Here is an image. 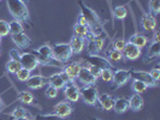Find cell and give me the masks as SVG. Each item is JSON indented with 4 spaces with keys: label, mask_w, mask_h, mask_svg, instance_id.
I'll return each instance as SVG.
<instances>
[{
    "label": "cell",
    "mask_w": 160,
    "mask_h": 120,
    "mask_svg": "<svg viewBox=\"0 0 160 120\" xmlns=\"http://www.w3.org/2000/svg\"><path fill=\"white\" fill-rule=\"evenodd\" d=\"M10 15L18 22H23L30 25V13L25 2L22 0H6Z\"/></svg>",
    "instance_id": "obj_1"
},
{
    "label": "cell",
    "mask_w": 160,
    "mask_h": 120,
    "mask_svg": "<svg viewBox=\"0 0 160 120\" xmlns=\"http://www.w3.org/2000/svg\"><path fill=\"white\" fill-rule=\"evenodd\" d=\"M78 6L81 8V15L86 18L88 23L90 34L94 36L100 35V18L96 15V12H94L92 8H89L87 5H84L82 0L78 1Z\"/></svg>",
    "instance_id": "obj_2"
},
{
    "label": "cell",
    "mask_w": 160,
    "mask_h": 120,
    "mask_svg": "<svg viewBox=\"0 0 160 120\" xmlns=\"http://www.w3.org/2000/svg\"><path fill=\"white\" fill-rule=\"evenodd\" d=\"M53 58L59 63H66L71 59L72 50L69 43H57L52 47Z\"/></svg>",
    "instance_id": "obj_3"
},
{
    "label": "cell",
    "mask_w": 160,
    "mask_h": 120,
    "mask_svg": "<svg viewBox=\"0 0 160 120\" xmlns=\"http://www.w3.org/2000/svg\"><path fill=\"white\" fill-rule=\"evenodd\" d=\"M80 93L86 103L89 104V106H96L99 93H98V89L94 85H84L80 90Z\"/></svg>",
    "instance_id": "obj_4"
},
{
    "label": "cell",
    "mask_w": 160,
    "mask_h": 120,
    "mask_svg": "<svg viewBox=\"0 0 160 120\" xmlns=\"http://www.w3.org/2000/svg\"><path fill=\"white\" fill-rule=\"evenodd\" d=\"M130 72V77L131 78H134V79L136 80H140V82H142V83H144L148 88L151 87H157L158 85V83L159 82H155V80L152 78V76L148 73V72L146 71H140V70H131Z\"/></svg>",
    "instance_id": "obj_5"
},
{
    "label": "cell",
    "mask_w": 160,
    "mask_h": 120,
    "mask_svg": "<svg viewBox=\"0 0 160 120\" xmlns=\"http://www.w3.org/2000/svg\"><path fill=\"white\" fill-rule=\"evenodd\" d=\"M84 59L87 60V63L90 66H96V67H99L101 70H104V69H111V70H113L112 63L110 60H107L106 58H102V56L98 55V54H89Z\"/></svg>",
    "instance_id": "obj_6"
},
{
    "label": "cell",
    "mask_w": 160,
    "mask_h": 120,
    "mask_svg": "<svg viewBox=\"0 0 160 120\" xmlns=\"http://www.w3.org/2000/svg\"><path fill=\"white\" fill-rule=\"evenodd\" d=\"M19 63L22 65V67L25 70L32 71L39 66V61L36 59V56L32 54V52H25L23 54H21V60Z\"/></svg>",
    "instance_id": "obj_7"
},
{
    "label": "cell",
    "mask_w": 160,
    "mask_h": 120,
    "mask_svg": "<svg viewBox=\"0 0 160 120\" xmlns=\"http://www.w3.org/2000/svg\"><path fill=\"white\" fill-rule=\"evenodd\" d=\"M122 54H123V58H127L128 60H136L141 55V49L136 47L135 45L127 42L124 49L122 50Z\"/></svg>",
    "instance_id": "obj_8"
},
{
    "label": "cell",
    "mask_w": 160,
    "mask_h": 120,
    "mask_svg": "<svg viewBox=\"0 0 160 120\" xmlns=\"http://www.w3.org/2000/svg\"><path fill=\"white\" fill-rule=\"evenodd\" d=\"M64 95L69 102H77L81 96L80 89L77 88L73 83H68L64 87Z\"/></svg>",
    "instance_id": "obj_9"
},
{
    "label": "cell",
    "mask_w": 160,
    "mask_h": 120,
    "mask_svg": "<svg viewBox=\"0 0 160 120\" xmlns=\"http://www.w3.org/2000/svg\"><path fill=\"white\" fill-rule=\"evenodd\" d=\"M129 79H130V72L128 70H117V71L113 72L112 82L116 88H119L122 85H124Z\"/></svg>",
    "instance_id": "obj_10"
},
{
    "label": "cell",
    "mask_w": 160,
    "mask_h": 120,
    "mask_svg": "<svg viewBox=\"0 0 160 120\" xmlns=\"http://www.w3.org/2000/svg\"><path fill=\"white\" fill-rule=\"evenodd\" d=\"M77 79L80 80L81 84H83V87L84 85H94L96 82V78L90 73L89 69H87V67H81Z\"/></svg>",
    "instance_id": "obj_11"
},
{
    "label": "cell",
    "mask_w": 160,
    "mask_h": 120,
    "mask_svg": "<svg viewBox=\"0 0 160 120\" xmlns=\"http://www.w3.org/2000/svg\"><path fill=\"white\" fill-rule=\"evenodd\" d=\"M72 113L71 103L69 101H60L59 103L54 106V114L62 117V118H68Z\"/></svg>",
    "instance_id": "obj_12"
},
{
    "label": "cell",
    "mask_w": 160,
    "mask_h": 120,
    "mask_svg": "<svg viewBox=\"0 0 160 120\" xmlns=\"http://www.w3.org/2000/svg\"><path fill=\"white\" fill-rule=\"evenodd\" d=\"M11 37H12L13 43H15L18 48L25 49V48H28L30 45H32V41H30V39H29V36H28L27 34H24V32L11 35Z\"/></svg>",
    "instance_id": "obj_13"
},
{
    "label": "cell",
    "mask_w": 160,
    "mask_h": 120,
    "mask_svg": "<svg viewBox=\"0 0 160 120\" xmlns=\"http://www.w3.org/2000/svg\"><path fill=\"white\" fill-rule=\"evenodd\" d=\"M46 78H43L42 76H30L28 79L25 80V85L29 89H40L45 85Z\"/></svg>",
    "instance_id": "obj_14"
},
{
    "label": "cell",
    "mask_w": 160,
    "mask_h": 120,
    "mask_svg": "<svg viewBox=\"0 0 160 120\" xmlns=\"http://www.w3.org/2000/svg\"><path fill=\"white\" fill-rule=\"evenodd\" d=\"M98 102L100 103V107H101L104 111H111V109H113L114 98H113L112 96L108 95V94H102V95H99Z\"/></svg>",
    "instance_id": "obj_15"
},
{
    "label": "cell",
    "mask_w": 160,
    "mask_h": 120,
    "mask_svg": "<svg viewBox=\"0 0 160 120\" xmlns=\"http://www.w3.org/2000/svg\"><path fill=\"white\" fill-rule=\"evenodd\" d=\"M141 24H142V28L146 31H153L155 29V26H157V21L151 13H144L142 16Z\"/></svg>",
    "instance_id": "obj_16"
},
{
    "label": "cell",
    "mask_w": 160,
    "mask_h": 120,
    "mask_svg": "<svg viewBox=\"0 0 160 120\" xmlns=\"http://www.w3.org/2000/svg\"><path fill=\"white\" fill-rule=\"evenodd\" d=\"M113 109L114 112L118 113V114H123L129 109V100L127 98H122L118 97L114 100V103H113Z\"/></svg>",
    "instance_id": "obj_17"
},
{
    "label": "cell",
    "mask_w": 160,
    "mask_h": 120,
    "mask_svg": "<svg viewBox=\"0 0 160 120\" xmlns=\"http://www.w3.org/2000/svg\"><path fill=\"white\" fill-rule=\"evenodd\" d=\"M70 47H71L72 54H78L83 50L84 48V39L78 37V36H73L70 41Z\"/></svg>",
    "instance_id": "obj_18"
},
{
    "label": "cell",
    "mask_w": 160,
    "mask_h": 120,
    "mask_svg": "<svg viewBox=\"0 0 160 120\" xmlns=\"http://www.w3.org/2000/svg\"><path fill=\"white\" fill-rule=\"evenodd\" d=\"M143 107V98H142V96L141 94H134V95L130 97V100H129V108H131L132 111H140L141 108Z\"/></svg>",
    "instance_id": "obj_19"
},
{
    "label": "cell",
    "mask_w": 160,
    "mask_h": 120,
    "mask_svg": "<svg viewBox=\"0 0 160 120\" xmlns=\"http://www.w3.org/2000/svg\"><path fill=\"white\" fill-rule=\"evenodd\" d=\"M48 84L51 87H53L54 89L59 90V89H64V87L66 85V83L64 82V79L60 77V73H54L48 78Z\"/></svg>",
    "instance_id": "obj_20"
},
{
    "label": "cell",
    "mask_w": 160,
    "mask_h": 120,
    "mask_svg": "<svg viewBox=\"0 0 160 120\" xmlns=\"http://www.w3.org/2000/svg\"><path fill=\"white\" fill-rule=\"evenodd\" d=\"M129 42L135 45L136 47H138L140 49L147 46V42H148V39L144 36V35H141V34H135L132 36H130L129 39Z\"/></svg>",
    "instance_id": "obj_21"
},
{
    "label": "cell",
    "mask_w": 160,
    "mask_h": 120,
    "mask_svg": "<svg viewBox=\"0 0 160 120\" xmlns=\"http://www.w3.org/2000/svg\"><path fill=\"white\" fill-rule=\"evenodd\" d=\"M81 67H82V66H81L78 63H73V64H70L69 66H66L64 69V72L69 76L70 79L73 80L75 78H77Z\"/></svg>",
    "instance_id": "obj_22"
},
{
    "label": "cell",
    "mask_w": 160,
    "mask_h": 120,
    "mask_svg": "<svg viewBox=\"0 0 160 120\" xmlns=\"http://www.w3.org/2000/svg\"><path fill=\"white\" fill-rule=\"evenodd\" d=\"M10 117H12V118H15V119H18V118H28V117H30V114L28 112V109H25L23 107H16L12 112L8 114Z\"/></svg>",
    "instance_id": "obj_23"
},
{
    "label": "cell",
    "mask_w": 160,
    "mask_h": 120,
    "mask_svg": "<svg viewBox=\"0 0 160 120\" xmlns=\"http://www.w3.org/2000/svg\"><path fill=\"white\" fill-rule=\"evenodd\" d=\"M73 31H75V36H78V37H82V39H87L89 31L88 26H83L81 24H76L73 26Z\"/></svg>",
    "instance_id": "obj_24"
},
{
    "label": "cell",
    "mask_w": 160,
    "mask_h": 120,
    "mask_svg": "<svg viewBox=\"0 0 160 120\" xmlns=\"http://www.w3.org/2000/svg\"><path fill=\"white\" fill-rule=\"evenodd\" d=\"M8 31L11 35H15V34H21L23 32V25L21 22H18L16 19H13L12 22L8 23Z\"/></svg>",
    "instance_id": "obj_25"
},
{
    "label": "cell",
    "mask_w": 160,
    "mask_h": 120,
    "mask_svg": "<svg viewBox=\"0 0 160 120\" xmlns=\"http://www.w3.org/2000/svg\"><path fill=\"white\" fill-rule=\"evenodd\" d=\"M160 55V43L154 41L152 45L148 48V52H147V56L148 58H158Z\"/></svg>",
    "instance_id": "obj_26"
},
{
    "label": "cell",
    "mask_w": 160,
    "mask_h": 120,
    "mask_svg": "<svg viewBox=\"0 0 160 120\" xmlns=\"http://www.w3.org/2000/svg\"><path fill=\"white\" fill-rule=\"evenodd\" d=\"M38 53L41 54L42 56H45L46 59H51V60H56L53 58V53H52V47L48 45H43L38 49Z\"/></svg>",
    "instance_id": "obj_27"
},
{
    "label": "cell",
    "mask_w": 160,
    "mask_h": 120,
    "mask_svg": "<svg viewBox=\"0 0 160 120\" xmlns=\"http://www.w3.org/2000/svg\"><path fill=\"white\" fill-rule=\"evenodd\" d=\"M127 15H128V10H127L125 6H117V7L113 8V16H114L116 19L122 21V19H124L127 17Z\"/></svg>",
    "instance_id": "obj_28"
},
{
    "label": "cell",
    "mask_w": 160,
    "mask_h": 120,
    "mask_svg": "<svg viewBox=\"0 0 160 120\" xmlns=\"http://www.w3.org/2000/svg\"><path fill=\"white\" fill-rule=\"evenodd\" d=\"M21 69H22V65H21L19 61L10 60V61H8V64H6V70H8V72L12 73V74H16Z\"/></svg>",
    "instance_id": "obj_29"
},
{
    "label": "cell",
    "mask_w": 160,
    "mask_h": 120,
    "mask_svg": "<svg viewBox=\"0 0 160 120\" xmlns=\"http://www.w3.org/2000/svg\"><path fill=\"white\" fill-rule=\"evenodd\" d=\"M19 100L25 104H34V96L29 91H21L19 93Z\"/></svg>",
    "instance_id": "obj_30"
},
{
    "label": "cell",
    "mask_w": 160,
    "mask_h": 120,
    "mask_svg": "<svg viewBox=\"0 0 160 120\" xmlns=\"http://www.w3.org/2000/svg\"><path fill=\"white\" fill-rule=\"evenodd\" d=\"M147 85L144 84V83H142V82H140V80H134L132 82V89H134V91L136 93V94H142V93H144L146 90H147Z\"/></svg>",
    "instance_id": "obj_31"
},
{
    "label": "cell",
    "mask_w": 160,
    "mask_h": 120,
    "mask_svg": "<svg viewBox=\"0 0 160 120\" xmlns=\"http://www.w3.org/2000/svg\"><path fill=\"white\" fill-rule=\"evenodd\" d=\"M30 73H32V71L25 70V69H23V67H22V69H21V70L16 73V77H17V79L19 80V82H25V80H27L29 77H30V76H32Z\"/></svg>",
    "instance_id": "obj_32"
},
{
    "label": "cell",
    "mask_w": 160,
    "mask_h": 120,
    "mask_svg": "<svg viewBox=\"0 0 160 120\" xmlns=\"http://www.w3.org/2000/svg\"><path fill=\"white\" fill-rule=\"evenodd\" d=\"M35 120H66V119L53 113V114H40V115L36 117Z\"/></svg>",
    "instance_id": "obj_33"
},
{
    "label": "cell",
    "mask_w": 160,
    "mask_h": 120,
    "mask_svg": "<svg viewBox=\"0 0 160 120\" xmlns=\"http://www.w3.org/2000/svg\"><path fill=\"white\" fill-rule=\"evenodd\" d=\"M112 77H113V71L111 69H104V70H101L100 78H102L104 82H111Z\"/></svg>",
    "instance_id": "obj_34"
},
{
    "label": "cell",
    "mask_w": 160,
    "mask_h": 120,
    "mask_svg": "<svg viewBox=\"0 0 160 120\" xmlns=\"http://www.w3.org/2000/svg\"><path fill=\"white\" fill-rule=\"evenodd\" d=\"M149 11L153 15H158L160 12V0H151L149 1Z\"/></svg>",
    "instance_id": "obj_35"
},
{
    "label": "cell",
    "mask_w": 160,
    "mask_h": 120,
    "mask_svg": "<svg viewBox=\"0 0 160 120\" xmlns=\"http://www.w3.org/2000/svg\"><path fill=\"white\" fill-rule=\"evenodd\" d=\"M108 58H110V60H112V61H120V60L123 59V54H122V52H119V50L113 49L112 52L108 53Z\"/></svg>",
    "instance_id": "obj_36"
},
{
    "label": "cell",
    "mask_w": 160,
    "mask_h": 120,
    "mask_svg": "<svg viewBox=\"0 0 160 120\" xmlns=\"http://www.w3.org/2000/svg\"><path fill=\"white\" fill-rule=\"evenodd\" d=\"M8 34V23L5 21H0V37H4Z\"/></svg>",
    "instance_id": "obj_37"
},
{
    "label": "cell",
    "mask_w": 160,
    "mask_h": 120,
    "mask_svg": "<svg viewBox=\"0 0 160 120\" xmlns=\"http://www.w3.org/2000/svg\"><path fill=\"white\" fill-rule=\"evenodd\" d=\"M125 43H127V42L123 40V39H117V40L113 42V49L122 52V50L124 49V47H125Z\"/></svg>",
    "instance_id": "obj_38"
},
{
    "label": "cell",
    "mask_w": 160,
    "mask_h": 120,
    "mask_svg": "<svg viewBox=\"0 0 160 120\" xmlns=\"http://www.w3.org/2000/svg\"><path fill=\"white\" fill-rule=\"evenodd\" d=\"M8 55L11 58V60H15V61H19L21 60V53H19V50L18 49H11L10 50V53H8Z\"/></svg>",
    "instance_id": "obj_39"
},
{
    "label": "cell",
    "mask_w": 160,
    "mask_h": 120,
    "mask_svg": "<svg viewBox=\"0 0 160 120\" xmlns=\"http://www.w3.org/2000/svg\"><path fill=\"white\" fill-rule=\"evenodd\" d=\"M57 95H58V90L51 85H48V88L46 89V96L49 98H54V97H57Z\"/></svg>",
    "instance_id": "obj_40"
},
{
    "label": "cell",
    "mask_w": 160,
    "mask_h": 120,
    "mask_svg": "<svg viewBox=\"0 0 160 120\" xmlns=\"http://www.w3.org/2000/svg\"><path fill=\"white\" fill-rule=\"evenodd\" d=\"M89 71H90V73H92L95 78H100L101 69H99V67H96V66H90V67H89Z\"/></svg>",
    "instance_id": "obj_41"
},
{
    "label": "cell",
    "mask_w": 160,
    "mask_h": 120,
    "mask_svg": "<svg viewBox=\"0 0 160 120\" xmlns=\"http://www.w3.org/2000/svg\"><path fill=\"white\" fill-rule=\"evenodd\" d=\"M149 74L152 76V78L155 80V82H159V79H160V70L159 69H153Z\"/></svg>",
    "instance_id": "obj_42"
},
{
    "label": "cell",
    "mask_w": 160,
    "mask_h": 120,
    "mask_svg": "<svg viewBox=\"0 0 160 120\" xmlns=\"http://www.w3.org/2000/svg\"><path fill=\"white\" fill-rule=\"evenodd\" d=\"M77 24H81V25H83V26H88V23H87V21H86V18L80 15L78 16V19H77ZM89 28V26H88Z\"/></svg>",
    "instance_id": "obj_43"
},
{
    "label": "cell",
    "mask_w": 160,
    "mask_h": 120,
    "mask_svg": "<svg viewBox=\"0 0 160 120\" xmlns=\"http://www.w3.org/2000/svg\"><path fill=\"white\" fill-rule=\"evenodd\" d=\"M60 77H62V78L64 79V82L66 83V84H68V83H71V82H72V80L70 79V78H69V76H68V74H66V73H65L64 71L60 72Z\"/></svg>",
    "instance_id": "obj_44"
},
{
    "label": "cell",
    "mask_w": 160,
    "mask_h": 120,
    "mask_svg": "<svg viewBox=\"0 0 160 120\" xmlns=\"http://www.w3.org/2000/svg\"><path fill=\"white\" fill-rule=\"evenodd\" d=\"M4 106H5V103H4V101H2V98H1V96H0V112L2 111Z\"/></svg>",
    "instance_id": "obj_45"
},
{
    "label": "cell",
    "mask_w": 160,
    "mask_h": 120,
    "mask_svg": "<svg viewBox=\"0 0 160 120\" xmlns=\"http://www.w3.org/2000/svg\"><path fill=\"white\" fill-rule=\"evenodd\" d=\"M154 41L159 42V31H155V35H154Z\"/></svg>",
    "instance_id": "obj_46"
},
{
    "label": "cell",
    "mask_w": 160,
    "mask_h": 120,
    "mask_svg": "<svg viewBox=\"0 0 160 120\" xmlns=\"http://www.w3.org/2000/svg\"><path fill=\"white\" fill-rule=\"evenodd\" d=\"M15 120H32L30 118H18V119H15Z\"/></svg>",
    "instance_id": "obj_47"
},
{
    "label": "cell",
    "mask_w": 160,
    "mask_h": 120,
    "mask_svg": "<svg viewBox=\"0 0 160 120\" xmlns=\"http://www.w3.org/2000/svg\"><path fill=\"white\" fill-rule=\"evenodd\" d=\"M92 120H100V119H98V118H92Z\"/></svg>",
    "instance_id": "obj_48"
},
{
    "label": "cell",
    "mask_w": 160,
    "mask_h": 120,
    "mask_svg": "<svg viewBox=\"0 0 160 120\" xmlns=\"http://www.w3.org/2000/svg\"><path fill=\"white\" fill-rule=\"evenodd\" d=\"M22 1H23V2H27V1H28V0H22Z\"/></svg>",
    "instance_id": "obj_49"
},
{
    "label": "cell",
    "mask_w": 160,
    "mask_h": 120,
    "mask_svg": "<svg viewBox=\"0 0 160 120\" xmlns=\"http://www.w3.org/2000/svg\"><path fill=\"white\" fill-rule=\"evenodd\" d=\"M0 43H1V37H0Z\"/></svg>",
    "instance_id": "obj_50"
},
{
    "label": "cell",
    "mask_w": 160,
    "mask_h": 120,
    "mask_svg": "<svg viewBox=\"0 0 160 120\" xmlns=\"http://www.w3.org/2000/svg\"><path fill=\"white\" fill-rule=\"evenodd\" d=\"M0 55H1V50H0Z\"/></svg>",
    "instance_id": "obj_51"
},
{
    "label": "cell",
    "mask_w": 160,
    "mask_h": 120,
    "mask_svg": "<svg viewBox=\"0 0 160 120\" xmlns=\"http://www.w3.org/2000/svg\"><path fill=\"white\" fill-rule=\"evenodd\" d=\"M0 1H1V0H0Z\"/></svg>",
    "instance_id": "obj_52"
}]
</instances>
